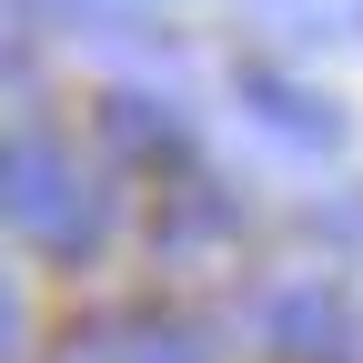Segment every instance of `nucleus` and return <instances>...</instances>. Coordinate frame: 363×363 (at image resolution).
<instances>
[{
    "mask_svg": "<svg viewBox=\"0 0 363 363\" xmlns=\"http://www.w3.org/2000/svg\"><path fill=\"white\" fill-rule=\"evenodd\" d=\"M101 142L121 162H182L192 152V111H182L172 91H111L101 101Z\"/></svg>",
    "mask_w": 363,
    "mask_h": 363,
    "instance_id": "7ed1b4c3",
    "label": "nucleus"
},
{
    "mask_svg": "<svg viewBox=\"0 0 363 363\" xmlns=\"http://www.w3.org/2000/svg\"><path fill=\"white\" fill-rule=\"evenodd\" d=\"M233 233H242V202L222 182H172V202H162V252L172 262H212Z\"/></svg>",
    "mask_w": 363,
    "mask_h": 363,
    "instance_id": "20e7f679",
    "label": "nucleus"
},
{
    "mask_svg": "<svg viewBox=\"0 0 363 363\" xmlns=\"http://www.w3.org/2000/svg\"><path fill=\"white\" fill-rule=\"evenodd\" d=\"M233 111H242L252 142H262V152H283V162H313V172H323V162L343 152V111H333L313 81L272 71V61H252V71L233 81Z\"/></svg>",
    "mask_w": 363,
    "mask_h": 363,
    "instance_id": "f257e3e1",
    "label": "nucleus"
},
{
    "mask_svg": "<svg viewBox=\"0 0 363 363\" xmlns=\"http://www.w3.org/2000/svg\"><path fill=\"white\" fill-rule=\"evenodd\" d=\"M111 222H121V192H111L101 172H71V192L51 202V222H40V242H51L61 262H91V252L111 242Z\"/></svg>",
    "mask_w": 363,
    "mask_h": 363,
    "instance_id": "423d86ee",
    "label": "nucleus"
},
{
    "mask_svg": "<svg viewBox=\"0 0 363 363\" xmlns=\"http://www.w3.org/2000/svg\"><path fill=\"white\" fill-rule=\"evenodd\" d=\"M313 233H323V242H363V192H353V182H333V192L313 202Z\"/></svg>",
    "mask_w": 363,
    "mask_h": 363,
    "instance_id": "6e6552de",
    "label": "nucleus"
},
{
    "mask_svg": "<svg viewBox=\"0 0 363 363\" xmlns=\"http://www.w3.org/2000/svg\"><path fill=\"white\" fill-rule=\"evenodd\" d=\"M21 333H30V293L0 283V353H21Z\"/></svg>",
    "mask_w": 363,
    "mask_h": 363,
    "instance_id": "1a4fd4ad",
    "label": "nucleus"
},
{
    "mask_svg": "<svg viewBox=\"0 0 363 363\" xmlns=\"http://www.w3.org/2000/svg\"><path fill=\"white\" fill-rule=\"evenodd\" d=\"M71 363H212V343L182 323H121V333H91V353Z\"/></svg>",
    "mask_w": 363,
    "mask_h": 363,
    "instance_id": "0eeeda50",
    "label": "nucleus"
},
{
    "mask_svg": "<svg viewBox=\"0 0 363 363\" xmlns=\"http://www.w3.org/2000/svg\"><path fill=\"white\" fill-rule=\"evenodd\" d=\"M71 172H81V162H71L40 121H21V131H11V222H21L30 242H40V222H51V202L71 192Z\"/></svg>",
    "mask_w": 363,
    "mask_h": 363,
    "instance_id": "39448f33",
    "label": "nucleus"
},
{
    "mask_svg": "<svg viewBox=\"0 0 363 363\" xmlns=\"http://www.w3.org/2000/svg\"><path fill=\"white\" fill-rule=\"evenodd\" d=\"M252 333L283 353V363H363V313L323 283V272L272 283V293L252 303Z\"/></svg>",
    "mask_w": 363,
    "mask_h": 363,
    "instance_id": "f03ea898",
    "label": "nucleus"
}]
</instances>
